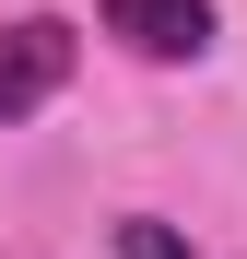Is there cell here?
<instances>
[{"mask_svg": "<svg viewBox=\"0 0 247 259\" xmlns=\"http://www.w3.org/2000/svg\"><path fill=\"white\" fill-rule=\"evenodd\" d=\"M59 82H71V24H59V12H24L12 35H0V130L35 118Z\"/></svg>", "mask_w": 247, "mask_h": 259, "instance_id": "6da1fadb", "label": "cell"}, {"mask_svg": "<svg viewBox=\"0 0 247 259\" xmlns=\"http://www.w3.org/2000/svg\"><path fill=\"white\" fill-rule=\"evenodd\" d=\"M118 259H200L177 224H153V212H118Z\"/></svg>", "mask_w": 247, "mask_h": 259, "instance_id": "3957f363", "label": "cell"}, {"mask_svg": "<svg viewBox=\"0 0 247 259\" xmlns=\"http://www.w3.org/2000/svg\"><path fill=\"white\" fill-rule=\"evenodd\" d=\"M94 24L130 59H200L212 48V0H94Z\"/></svg>", "mask_w": 247, "mask_h": 259, "instance_id": "7a4b0ae2", "label": "cell"}]
</instances>
